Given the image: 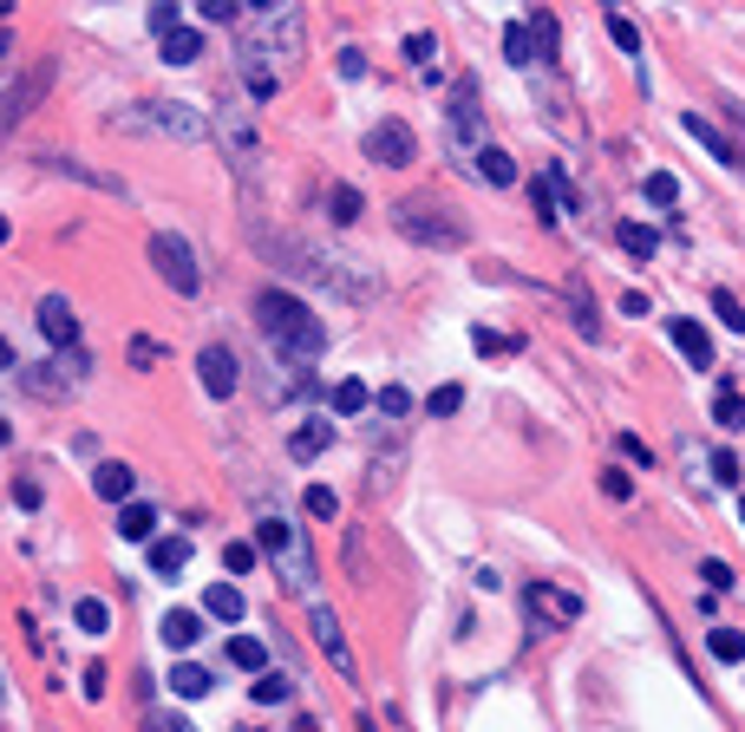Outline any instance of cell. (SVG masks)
Listing matches in <instances>:
<instances>
[{"instance_id":"obj_1","label":"cell","mask_w":745,"mask_h":732,"mask_svg":"<svg viewBox=\"0 0 745 732\" xmlns=\"http://www.w3.org/2000/svg\"><path fill=\"white\" fill-rule=\"evenodd\" d=\"M262 249L275 255L281 275H295V281H308L321 295H340V301H373L380 295V275H367L353 255H334V249H321L308 236H262Z\"/></svg>"},{"instance_id":"obj_2","label":"cell","mask_w":745,"mask_h":732,"mask_svg":"<svg viewBox=\"0 0 745 732\" xmlns=\"http://www.w3.org/2000/svg\"><path fill=\"white\" fill-rule=\"evenodd\" d=\"M255 327L268 334V347L288 360V367H301V360H321L327 353V327L308 314V301L301 295H288V288H268L262 301H255Z\"/></svg>"},{"instance_id":"obj_3","label":"cell","mask_w":745,"mask_h":732,"mask_svg":"<svg viewBox=\"0 0 745 732\" xmlns=\"http://www.w3.org/2000/svg\"><path fill=\"white\" fill-rule=\"evenodd\" d=\"M393 229H399V236H412L419 249H465V242H471V229H465L458 216H445L438 203H425V196L393 203Z\"/></svg>"},{"instance_id":"obj_4","label":"cell","mask_w":745,"mask_h":732,"mask_svg":"<svg viewBox=\"0 0 745 732\" xmlns=\"http://www.w3.org/2000/svg\"><path fill=\"white\" fill-rule=\"evenodd\" d=\"M118 131H164V137H203L209 131V118L196 111V105H177V98H151V105H131V111H118L111 118Z\"/></svg>"},{"instance_id":"obj_5","label":"cell","mask_w":745,"mask_h":732,"mask_svg":"<svg viewBox=\"0 0 745 732\" xmlns=\"http://www.w3.org/2000/svg\"><path fill=\"white\" fill-rule=\"evenodd\" d=\"M255 550L281 569V583H295V589H314V550H308V537H301V524H262L255 530Z\"/></svg>"},{"instance_id":"obj_6","label":"cell","mask_w":745,"mask_h":732,"mask_svg":"<svg viewBox=\"0 0 745 732\" xmlns=\"http://www.w3.org/2000/svg\"><path fill=\"white\" fill-rule=\"evenodd\" d=\"M151 262H157V275H164V288H177V295H196L203 288V268H196V249L177 236V229H157L151 236Z\"/></svg>"},{"instance_id":"obj_7","label":"cell","mask_w":745,"mask_h":732,"mask_svg":"<svg viewBox=\"0 0 745 732\" xmlns=\"http://www.w3.org/2000/svg\"><path fill=\"white\" fill-rule=\"evenodd\" d=\"M367 157H373V164H386V170H406V164L419 157V137H412V124H399V118H380V124L367 131Z\"/></svg>"},{"instance_id":"obj_8","label":"cell","mask_w":745,"mask_h":732,"mask_svg":"<svg viewBox=\"0 0 745 732\" xmlns=\"http://www.w3.org/2000/svg\"><path fill=\"white\" fill-rule=\"evenodd\" d=\"M196 380H203L209 399H229V393L242 386V360H236L229 347H203V353H196Z\"/></svg>"},{"instance_id":"obj_9","label":"cell","mask_w":745,"mask_h":732,"mask_svg":"<svg viewBox=\"0 0 745 732\" xmlns=\"http://www.w3.org/2000/svg\"><path fill=\"white\" fill-rule=\"evenodd\" d=\"M524 602H530V622H537V635H543L550 622H576V615H582V596H569V589H550V583H537Z\"/></svg>"},{"instance_id":"obj_10","label":"cell","mask_w":745,"mask_h":732,"mask_svg":"<svg viewBox=\"0 0 745 732\" xmlns=\"http://www.w3.org/2000/svg\"><path fill=\"white\" fill-rule=\"evenodd\" d=\"M39 334H46L59 353H72V347H79V314H72V301H65V295H46V301H39Z\"/></svg>"},{"instance_id":"obj_11","label":"cell","mask_w":745,"mask_h":732,"mask_svg":"<svg viewBox=\"0 0 745 732\" xmlns=\"http://www.w3.org/2000/svg\"><path fill=\"white\" fill-rule=\"evenodd\" d=\"M46 85H52V59H39V65H33V79L7 85V98H0V124H7V118H26V111L39 105V92H46Z\"/></svg>"},{"instance_id":"obj_12","label":"cell","mask_w":745,"mask_h":732,"mask_svg":"<svg viewBox=\"0 0 745 732\" xmlns=\"http://www.w3.org/2000/svg\"><path fill=\"white\" fill-rule=\"evenodd\" d=\"M452 131L471 144L478 131H484V105H478V79H458L452 85Z\"/></svg>"},{"instance_id":"obj_13","label":"cell","mask_w":745,"mask_h":732,"mask_svg":"<svg viewBox=\"0 0 745 732\" xmlns=\"http://www.w3.org/2000/svg\"><path fill=\"white\" fill-rule=\"evenodd\" d=\"M216 137H223V151H229V164H255V131H249V118L229 105L223 118H216Z\"/></svg>"},{"instance_id":"obj_14","label":"cell","mask_w":745,"mask_h":732,"mask_svg":"<svg viewBox=\"0 0 745 732\" xmlns=\"http://www.w3.org/2000/svg\"><path fill=\"white\" fill-rule=\"evenodd\" d=\"M79 373H85V353H59V360L33 367V373H26V386H33V393H65Z\"/></svg>"},{"instance_id":"obj_15","label":"cell","mask_w":745,"mask_h":732,"mask_svg":"<svg viewBox=\"0 0 745 732\" xmlns=\"http://www.w3.org/2000/svg\"><path fill=\"white\" fill-rule=\"evenodd\" d=\"M236 59H242L249 92H255V98H275V65H268V52H262V39H255V33L242 39V52H236Z\"/></svg>"},{"instance_id":"obj_16","label":"cell","mask_w":745,"mask_h":732,"mask_svg":"<svg viewBox=\"0 0 745 732\" xmlns=\"http://www.w3.org/2000/svg\"><path fill=\"white\" fill-rule=\"evenodd\" d=\"M92 491H98L105 504H131V491H137V471H131V465H118V458H105V465L92 471Z\"/></svg>"},{"instance_id":"obj_17","label":"cell","mask_w":745,"mask_h":732,"mask_svg":"<svg viewBox=\"0 0 745 732\" xmlns=\"http://www.w3.org/2000/svg\"><path fill=\"white\" fill-rule=\"evenodd\" d=\"M183 569H190V537H157V543H151V576L177 583Z\"/></svg>"},{"instance_id":"obj_18","label":"cell","mask_w":745,"mask_h":732,"mask_svg":"<svg viewBox=\"0 0 745 732\" xmlns=\"http://www.w3.org/2000/svg\"><path fill=\"white\" fill-rule=\"evenodd\" d=\"M668 340H674L694 367H713V334H707L700 321H674V327H668Z\"/></svg>"},{"instance_id":"obj_19","label":"cell","mask_w":745,"mask_h":732,"mask_svg":"<svg viewBox=\"0 0 745 732\" xmlns=\"http://www.w3.org/2000/svg\"><path fill=\"white\" fill-rule=\"evenodd\" d=\"M157 635H164V641H170L177 655H183V648H196V641H203V609H170Z\"/></svg>"},{"instance_id":"obj_20","label":"cell","mask_w":745,"mask_h":732,"mask_svg":"<svg viewBox=\"0 0 745 732\" xmlns=\"http://www.w3.org/2000/svg\"><path fill=\"white\" fill-rule=\"evenodd\" d=\"M314 641H321V655H327L340 674H353V655H347V641H340V622H334L327 609H314Z\"/></svg>"},{"instance_id":"obj_21","label":"cell","mask_w":745,"mask_h":732,"mask_svg":"<svg viewBox=\"0 0 745 732\" xmlns=\"http://www.w3.org/2000/svg\"><path fill=\"white\" fill-rule=\"evenodd\" d=\"M478 177L504 190V183H517V157H510L504 144H478Z\"/></svg>"},{"instance_id":"obj_22","label":"cell","mask_w":745,"mask_h":732,"mask_svg":"<svg viewBox=\"0 0 745 732\" xmlns=\"http://www.w3.org/2000/svg\"><path fill=\"white\" fill-rule=\"evenodd\" d=\"M327 445H334V419H308V425H295V439H288L295 458H321Z\"/></svg>"},{"instance_id":"obj_23","label":"cell","mask_w":745,"mask_h":732,"mask_svg":"<svg viewBox=\"0 0 745 732\" xmlns=\"http://www.w3.org/2000/svg\"><path fill=\"white\" fill-rule=\"evenodd\" d=\"M118 537L124 543H157V511L151 504H124L118 511Z\"/></svg>"},{"instance_id":"obj_24","label":"cell","mask_w":745,"mask_h":732,"mask_svg":"<svg viewBox=\"0 0 745 732\" xmlns=\"http://www.w3.org/2000/svg\"><path fill=\"white\" fill-rule=\"evenodd\" d=\"M203 615H209V622H242V615H249V602H242V589H236V583H216V589L203 596Z\"/></svg>"},{"instance_id":"obj_25","label":"cell","mask_w":745,"mask_h":732,"mask_svg":"<svg viewBox=\"0 0 745 732\" xmlns=\"http://www.w3.org/2000/svg\"><path fill=\"white\" fill-rule=\"evenodd\" d=\"M164 65H190V59H203V33L196 26H177V33H164Z\"/></svg>"},{"instance_id":"obj_26","label":"cell","mask_w":745,"mask_h":732,"mask_svg":"<svg viewBox=\"0 0 745 732\" xmlns=\"http://www.w3.org/2000/svg\"><path fill=\"white\" fill-rule=\"evenodd\" d=\"M681 124H687V137H700V144H707V157H720V164H745L740 151H733V144H726V137H720V131H713V124H707L700 111H687Z\"/></svg>"},{"instance_id":"obj_27","label":"cell","mask_w":745,"mask_h":732,"mask_svg":"<svg viewBox=\"0 0 745 732\" xmlns=\"http://www.w3.org/2000/svg\"><path fill=\"white\" fill-rule=\"evenodd\" d=\"M615 242H622V255H635V262H654V249H661V236H654L648 223H622Z\"/></svg>"},{"instance_id":"obj_28","label":"cell","mask_w":745,"mask_h":732,"mask_svg":"<svg viewBox=\"0 0 745 732\" xmlns=\"http://www.w3.org/2000/svg\"><path fill=\"white\" fill-rule=\"evenodd\" d=\"M229 668H242V674H268V648H262L255 635H236V641H229Z\"/></svg>"},{"instance_id":"obj_29","label":"cell","mask_w":745,"mask_h":732,"mask_svg":"<svg viewBox=\"0 0 745 732\" xmlns=\"http://www.w3.org/2000/svg\"><path fill=\"white\" fill-rule=\"evenodd\" d=\"M209 687H216V681H209L203 668H190V661H177V668H170V694H177V700H203Z\"/></svg>"},{"instance_id":"obj_30","label":"cell","mask_w":745,"mask_h":732,"mask_svg":"<svg viewBox=\"0 0 745 732\" xmlns=\"http://www.w3.org/2000/svg\"><path fill=\"white\" fill-rule=\"evenodd\" d=\"M524 26H530V46H537V52H556V39H563V26H556V13H550V7H537V13H524Z\"/></svg>"},{"instance_id":"obj_31","label":"cell","mask_w":745,"mask_h":732,"mask_svg":"<svg viewBox=\"0 0 745 732\" xmlns=\"http://www.w3.org/2000/svg\"><path fill=\"white\" fill-rule=\"evenodd\" d=\"M72 622H79V635H111V609H105L98 596H79V609H72Z\"/></svg>"},{"instance_id":"obj_32","label":"cell","mask_w":745,"mask_h":732,"mask_svg":"<svg viewBox=\"0 0 745 732\" xmlns=\"http://www.w3.org/2000/svg\"><path fill=\"white\" fill-rule=\"evenodd\" d=\"M713 419H720L726 432H745V399H740V386H720V399H713Z\"/></svg>"},{"instance_id":"obj_33","label":"cell","mask_w":745,"mask_h":732,"mask_svg":"<svg viewBox=\"0 0 745 732\" xmlns=\"http://www.w3.org/2000/svg\"><path fill=\"white\" fill-rule=\"evenodd\" d=\"M504 59H510V65H530V59H537V46H530V26H524V20H510V26H504Z\"/></svg>"},{"instance_id":"obj_34","label":"cell","mask_w":745,"mask_h":732,"mask_svg":"<svg viewBox=\"0 0 745 732\" xmlns=\"http://www.w3.org/2000/svg\"><path fill=\"white\" fill-rule=\"evenodd\" d=\"M367 406H373L367 380H340V386H334V412H347V419H353V412H367Z\"/></svg>"},{"instance_id":"obj_35","label":"cell","mask_w":745,"mask_h":732,"mask_svg":"<svg viewBox=\"0 0 745 732\" xmlns=\"http://www.w3.org/2000/svg\"><path fill=\"white\" fill-rule=\"evenodd\" d=\"M707 648H713V661H726V668L745 661V635H740V628H713V635H707Z\"/></svg>"},{"instance_id":"obj_36","label":"cell","mask_w":745,"mask_h":732,"mask_svg":"<svg viewBox=\"0 0 745 732\" xmlns=\"http://www.w3.org/2000/svg\"><path fill=\"white\" fill-rule=\"evenodd\" d=\"M327 216H334V223H353V216H360V190H353V183H334V190H327Z\"/></svg>"},{"instance_id":"obj_37","label":"cell","mask_w":745,"mask_h":732,"mask_svg":"<svg viewBox=\"0 0 745 732\" xmlns=\"http://www.w3.org/2000/svg\"><path fill=\"white\" fill-rule=\"evenodd\" d=\"M373 406H380L386 419H406V412H412V393H406V386H380V393H373Z\"/></svg>"},{"instance_id":"obj_38","label":"cell","mask_w":745,"mask_h":732,"mask_svg":"<svg viewBox=\"0 0 745 732\" xmlns=\"http://www.w3.org/2000/svg\"><path fill=\"white\" fill-rule=\"evenodd\" d=\"M255 556H262L255 543H223V569H229V576H249V569H255Z\"/></svg>"},{"instance_id":"obj_39","label":"cell","mask_w":745,"mask_h":732,"mask_svg":"<svg viewBox=\"0 0 745 732\" xmlns=\"http://www.w3.org/2000/svg\"><path fill=\"white\" fill-rule=\"evenodd\" d=\"M288 694H295V681H288V674H262V681H255V700H262V707H281Z\"/></svg>"},{"instance_id":"obj_40","label":"cell","mask_w":745,"mask_h":732,"mask_svg":"<svg viewBox=\"0 0 745 732\" xmlns=\"http://www.w3.org/2000/svg\"><path fill=\"white\" fill-rule=\"evenodd\" d=\"M177 26H183V7H177V0H157V7H151V33L164 39V33H177Z\"/></svg>"},{"instance_id":"obj_41","label":"cell","mask_w":745,"mask_h":732,"mask_svg":"<svg viewBox=\"0 0 745 732\" xmlns=\"http://www.w3.org/2000/svg\"><path fill=\"white\" fill-rule=\"evenodd\" d=\"M458 406H465V386H438V393L425 399V412H432V419H452Z\"/></svg>"},{"instance_id":"obj_42","label":"cell","mask_w":745,"mask_h":732,"mask_svg":"<svg viewBox=\"0 0 745 732\" xmlns=\"http://www.w3.org/2000/svg\"><path fill=\"white\" fill-rule=\"evenodd\" d=\"M301 504H308V517H340V497H334L327 484H308V497H301Z\"/></svg>"},{"instance_id":"obj_43","label":"cell","mask_w":745,"mask_h":732,"mask_svg":"<svg viewBox=\"0 0 745 732\" xmlns=\"http://www.w3.org/2000/svg\"><path fill=\"white\" fill-rule=\"evenodd\" d=\"M609 39H615L622 52H641V33H635V20H622V13H609Z\"/></svg>"},{"instance_id":"obj_44","label":"cell","mask_w":745,"mask_h":732,"mask_svg":"<svg viewBox=\"0 0 745 732\" xmlns=\"http://www.w3.org/2000/svg\"><path fill=\"white\" fill-rule=\"evenodd\" d=\"M713 314H720V321H726L733 334H745V308H740V301H733V295H726V288L713 295Z\"/></svg>"},{"instance_id":"obj_45","label":"cell","mask_w":745,"mask_h":732,"mask_svg":"<svg viewBox=\"0 0 745 732\" xmlns=\"http://www.w3.org/2000/svg\"><path fill=\"white\" fill-rule=\"evenodd\" d=\"M641 190H648V203H674V196H681V183H674L668 170H654V177H648Z\"/></svg>"},{"instance_id":"obj_46","label":"cell","mask_w":745,"mask_h":732,"mask_svg":"<svg viewBox=\"0 0 745 732\" xmlns=\"http://www.w3.org/2000/svg\"><path fill=\"white\" fill-rule=\"evenodd\" d=\"M471 347H478V353H517V340H510V334H491V327H478Z\"/></svg>"},{"instance_id":"obj_47","label":"cell","mask_w":745,"mask_h":732,"mask_svg":"<svg viewBox=\"0 0 745 732\" xmlns=\"http://www.w3.org/2000/svg\"><path fill=\"white\" fill-rule=\"evenodd\" d=\"M602 491H609L615 504H628V497H635V484H628V471H602Z\"/></svg>"},{"instance_id":"obj_48","label":"cell","mask_w":745,"mask_h":732,"mask_svg":"<svg viewBox=\"0 0 745 732\" xmlns=\"http://www.w3.org/2000/svg\"><path fill=\"white\" fill-rule=\"evenodd\" d=\"M700 576H707V589H713V596H720V589H733V563H720V556H713Z\"/></svg>"},{"instance_id":"obj_49","label":"cell","mask_w":745,"mask_h":732,"mask_svg":"<svg viewBox=\"0 0 745 732\" xmlns=\"http://www.w3.org/2000/svg\"><path fill=\"white\" fill-rule=\"evenodd\" d=\"M196 13H203V20H209V26H216V20H236V13H242V7H236V0H203V7H196Z\"/></svg>"},{"instance_id":"obj_50","label":"cell","mask_w":745,"mask_h":732,"mask_svg":"<svg viewBox=\"0 0 745 732\" xmlns=\"http://www.w3.org/2000/svg\"><path fill=\"white\" fill-rule=\"evenodd\" d=\"M406 59H412V65H432V33H412V39H406Z\"/></svg>"},{"instance_id":"obj_51","label":"cell","mask_w":745,"mask_h":732,"mask_svg":"<svg viewBox=\"0 0 745 732\" xmlns=\"http://www.w3.org/2000/svg\"><path fill=\"white\" fill-rule=\"evenodd\" d=\"M713 478H720V484H740V458H733V452H713Z\"/></svg>"},{"instance_id":"obj_52","label":"cell","mask_w":745,"mask_h":732,"mask_svg":"<svg viewBox=\"0 0 745 732\" xmlns=\"http://www.w3.org/2000/svg\"><path fill=\"white\" fill-rule=\"evenodd\" d=\"M367 72V52H353V46H340V79H360Z\"/></svg>"},{"instance_id":"obj_53","label":"cell","mask_w":745,"mask_h":732,"mask_svg":"<svg viewBox=\"0 0 745 732\" xmlns=\"http://www.w3.org/2000/svg\"><path fill=\"white\" fill-rule=\"evenodd\" d=\"M13 504H20V511H39V484H33V478H20V484H13Z\"/></svg>"},{"instance_id":"obj_54","label":"cell","mask_w":745,"mask_h":732,"mask_svg":"<svg viewBox=\"0 0 745 732\" xmlns=\"http://www.w3.org/2000/svg\"><path fill=\"white\" fill-rule=\"evenodd\" d=\"M622 452H628V458H635V465H654V452H648V445H641V439H635V432H628V439H622Z\"/></svg>"},{"instance_id":"obj_55","label":"cell","mask_w":745,"mask_h":732,"mask_svg":"<svg viewBox=\"0 0 745 732\" xmlns=\"http://www.w3.org/2000/svg\"><path fill=\"white\" fill-rule=\"evenodd\" d=\"M151 732H190V720H177V713H151Z\"/></svg>"},{"instance_id":"obj_56","label":"cell","mask_w":745,"mask_h":732,"mask_svg":"<svg viewBox=\"0 0 745 732\" xmlns=\"http://www.w3.org/2000/svg\"><path fill=\"white\" fill-rule=\"evenodd\" d=\"M0 373H13V347L7 340H0Z\"/></svg>"},{"instance_id":"obj_57","label":"cell","mask_w":745,"mask_h":732,"mask_svg":"<svg viewBox=\"0 0 745 732\" xmlns=\"http://www.w3.org/2000/svg\"><path fill=\"white\" fill-rule=\"evenodd\" d=\"M7 236H13V223H7V216H0V242H7Z\"/></svg>"},{"instance_id":"obj_58","label":"cell","mask_w":745,"mask_h":732,"mask_svg":"<svg viewBox=\"0 0 745 732\" xmlns=\"http://www.w3.org/2000/svg\"><path fill=\"white\" fill-rule=\"evenodd\" d=\"M0 452H7V419H0Z\"/></svg>"},{"instance_id":"obj_59","label":"cell","mask_w":745,"mask_h":732,"mask_svg":"<svg viewBox=\"0 0 745 732\" xmlns=\"http://www.w3.org/2000/svg\"><path fill=\"white\" fill-rule=\"evenodd\" d=\"M740 517H745V497H740Z\"/></svg>"},{"instance_id":"obj_60","label":"cell","mask_w":745,"mask_h":732,"mask_svg":"<svg viewBox=\"0 0 745 732\" xmlns=\"http://www.w3.org/2000/svg\"><path fill=\"white\" fill-rule=\"evenodd\" d=\"M242 732H249V727H242Z\"/></svg>"}]
</instances>
